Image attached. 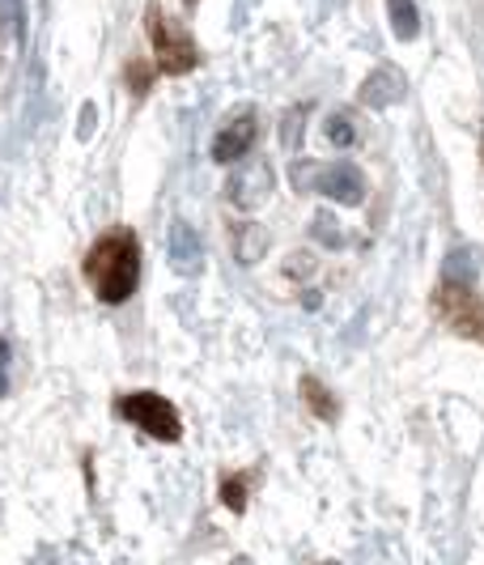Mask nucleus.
I'll use <instances>...</instances> for the list:
<instances>
[{"label": "nucleus", "instance_id": "nucleus-1", "mask_svg": "<svg viewBox=\"0 0 484 565\" xmlns=\"http://www.w3.org/2000/svg\"><path fill=\"white\" fill-rule=\"evenodd\" d=\"M82 277H86L98 302H107V307L128 302L141 285V243H137V234L128 226L103 230L89 243L86 259H82Z\"/></svg>", "mask_w": 484, "mask_h": 565}, {"label": "nucleus", "instance_id": "nucleus-2", "mask_svg": "<svg viewBox=\"0 0 484 565\" xmlns=\"http://www.w3.org/2000/svg\"><path fill=\"white\" fill-rule=\"evenodd\" d=\"M144 34H149L158 73H166V77H187V73H196V64H200L196 39H192L187 26H183L179 18H171L162 4H149V9H144Z\"/></svg>", "mask_w": 484, "mask_h": 565}, {"label": "nucleus", "instance_id": "nucleus-3", "mask_svg": "<svg viewBox=\"0 0 484 565\" xmlns=\"http://www.w3.org/2000/svg\"><path fill=\"white\" fill-rule=\"evenodd\" d=\"M429 307H433L442 328H451L455 337H467V340H476V344H484V298L467 281L447 277V281L433 289V302H429Z\"/></svg>", "mask_w": 484, "mask_h": 565}, {"label": "nucleus", "instance_id": "nucleus-4", "mask_svg": "<svg viewBox=\"0 0 484 565\" xmlns=\"http://www.w3.org/2000/svg\"><path fill=\"white\" fill-rule=\"evenodd\" d=\"M115 413L128 425H137L141 434L158 438V443H179V434H183L179 408L158 392H128V396L115 399Z\"/></svg>", "mask_w": 484, "mask_h": 565}, {"label": "nucleus", "instance_id": "nucleus-5", "mask_svg": "<svg viewBox=\"0 0 484 565\" xmlns=\"http://www.w3.org/2000/svg\"><path fill=\"white\" fill-rule=\"evenodd\" d=\"M256 132H259L256 115L238 111L226 124V128L217 132V141H213V158H217V162H238L243 153H251V145H256Z\"/></svg>", "mask_w": 484, "mask_h": 565}, {"label": "nucleus", "instance_id": "nucleus-6", "mask_svg": "<svg viewBox=\"0 0 484 565\" xmlns=\"http://www.w3.org/2000/svg\"><path fill=\"white\" fill-rule=\"evenodd\" d=\"M319 192H323V196H332V200H341V204H357V200H362V174H357L353 167L323 170Z\"/></svg>", "mask_w": 484, "mask_h": 565}, {"label": "nucleus", "instance_id": "nucleus-7", "mask_svg": "<svg viewBox=\"0 0 484 565\" xmlns=\"http://www.w3.org/2000/svg\"><path fill=\"white\" fill-rule=\"evenodd\" d=\"M302 399H306V408H311L319 422H336V417H341V404H336V396H332V392H327L319 379H311V374L302 379Z\"/></svg>", "mask_w": 484, "mask_h": 565}, {"label": "nucleus", "instance_id": "nucleus-8", "mask_svg": "<svg viewBox=\"0 0 484 565\" xmlns=\"http://www.w3.org/2000/svg\"><path fill=\"white\" fill-rule=\"evenodd\" d=\"M26 34V9L22 0H0V43L4 47H18Z\"/></svg>", "mask_w": 484, "mask_h": 565}, {"label": "nucleus", "instance_id": "nucleus-9", "mask_svg": "<svg viewBox=\"0 0 484 565\" xmlns=\"http://www.w3.org/2000/svg\"><path fill=\"white\" fill-rule=\"evenodd\" d=\"M247 493H251V472H226V477L217 481V498H222L234 514L247 510Z\"/></svg>", "mask_w": 484, "mask_h": 565}, {"label": "nucleus", "instance_id": "nucleus-10", "mask_svg": "<svg viewBox=\"0 0 484 565\" xmlns=\"http://www.w3.org/2000/svg\"><path fill=\"white\" fill-rule=\"evenodd\" d=\"M387 18H391V26H396L399 39H417V30H421V13H417V4H412V0H387Z\"/></svg>", "mask_w": 484, "mask_h": 565}, {"label": "nucleus", "instance_id": "nucleus-11", "mask_svg": "<svg viewBox=\"0 0 484 565\" xmlns=\"http://www.w3.org/2000/svg\"><path fill=\"white\" fill-rule=\"evenodd\" d=\"M123 82H128V89H132L137 98H144V94L153 89V64H144V60H132V64H128V73H123Z\"/></svg>", "mask_w": 484, "mask_h": 565}, {"label": "nucleus", "instance_id": "nucleus-12", "mask_svg": "<svg viewBox=\"0 0 484 565\" xmlns=\"http://www.w3.org/2000/svg\"><path fill=\"white\" fill-rule=\"evenodd\" d=\"M4 370H9V344L0 340V396L9 392V374H4Z\"/></svg>", "mask_w": 484, "mask_h": 565}]
</instances>
